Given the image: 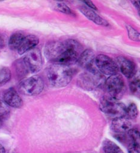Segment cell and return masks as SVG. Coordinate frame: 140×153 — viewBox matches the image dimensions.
<instances>
[{"instance_id": "cell-3", "label": "cell", "mask_w": 140, "mask_h": 153, "mask_svg": "<svg viewBox=\"0 0 140 153\" xmlns=\"http://www.w3.org/2000/svg\"><path fill=\"white\" fill-rule=\"evenodd\" d=\"M100 108L107 115L115 119L125 117L126 106L119 100L109 97L103 98L100 101Z\"/></svg>"}, {"instance_id": "cell-20", "label": "cell", "mask_w": 140, "mask_h": 153, "mask_svg": "<svg viewBox=\"0 0 140 153\" xmlns=\"http://www.w3.org/2000/svg\"><path fill=\"white\" fill-rule=\"evenodd\" d=\"M10 114V108L4 101L0 100V120L4 121L6 120Z\"/></svg>"}, {"instance_id": "cell-14", "label": "cell", "mask_w": 140, "mask_h": 153, "mask_svg": "<svg viewBox=\"0 0 140 153\" xmlns=\"http://www.w3.org/2000/svg\"><path fill=\"white\" fill-rule=\"evenodd\" d=\"M80 10L87 19L94 22L95 24L105 27H107L109 25L108 22L107 21L100 16L94 10L85 7H82L80 9Z\"/></svg>"}, {"instance_id": "cell-28", "label": "cell", "mask_w": 140, "mask_h": 153, "mask_svg": "<svg viewBox=\"0 0 140 153\" xmlns=\"http://www.w3.org/2000/svg\"><path fill=\"white\" fill-rule=\"evenodd\" d=\"M6 149L4 147L1 145L0 144V153H6Z\"/></svg>"}, {"instance_id": "cell-10", "label": "cell", "mask_w": 140, "mask_h": 153, "mask_svg": "<svg viewBox=\"0 0 140 153\" xmlns=\"http://www.w3.org/2000/svg\"><path fill=\"white\" fill-rule=\"evenodd\" d=\"M3 101L7 105L14 108H21L23 105L22 98L13 88H10L4 92Z\"/></svg>"}, {"instance_id": "cell-8", "label": "cell", "mask_w": 140, "mask_h": 153, "mask_svg": "<svg viewBox=\"0 0 140 153\" xmlns=\"http://www.w3.org/2000/svg\"><path fill=\"white\" fill-rule=\"evenodd\" d=\"M29 71L32 73L39 72L42 68L43 60L40 50L34 48L28 51L24 58Z\"/></svg>"}, {"instance_id": "cell-12", "label": "cell", "mask_w": 140, "mask_h": 153, "mask_svg": "<svg viewBox=\"0 0 140 153\" xmlns=\"http://www.w3.org/2000/svg\"><path fill=\"white\" fill-rule=\"evenodd\" d=\"M95 54L92 50L87 49L79 56L77 62L78 65L85 70L93 68L95 61Z\"/></svg>"}, {"instance_id": "cell-27", "label": "cell", "mask_w": 140, "mask_h": 153, "mask_svg": "<svg viewBox=\"0 0 140 153\" xmlns=\"http://www.w3.org/2000/svg\"><path fill=\"white\" fill-rule=\"evenodd\" d=\"M132 3H133V6L139 10V1H132Z\"/></svg>"}, {"instance_id": "cell-11", "label": "cell", "mask_w": 140, "mask_h": 153, "mask_svg": "<svg viewBox=\"0 0 140 153\" xmlns=\"http://www.w3.org/2000/svg\"><path fill=\"white\" fill-rule=\"evenodd\" d=\"M132 123L125 117L117 118L111 123V130L116 133H126L132 128Z\"/></svg>"}, {"instance_id": "cell-29", "label": "cell", "mask_w": 140, "mask_h": 153, "mask_svg": "<svg viewBox=\"0 0 140 153\" xmlns=\"http://www.w3.org/2000/svg\"><path fill=\"white\" fill-rule=\"evenodd\" d=\"M3 124V121H2V120H0V128H1V127H2Z\"/></svg>"}, {"instance_id": "cell-13", "label": "cell", "mask_w": 140, "mask_h": 153, "mask_svg": "<svg viewBox=\"0 0 140 153\" xmlns=\"http://www.w3.org/2000/svg\"><path fill=\"white\" fill-rule=\"evenodd\" d=\"M39 42V38L37 36L32 34L28 35L24 37L22 42L18 50V52L21 55L27 53L31 50L36 48Z\"/></svg>"}, {"instance_id": "cell-22", "label": "cell", "mask_w": 140, "mask_h": 153, "mask_svg": "<svg viewBox=\"0 0 140 153\" xmlns=\"http://www.w3.org/2000/svg\"><path fill=\"white\" fill-rule=\"evenodd\" d=\"M126 27L128 33V36L129 37V39L135 42H139L140 37L139 33L132 27L129 25H126Z\"/></svg>"}, {"instance_id": "cell-25", "label": "cell", "mask_w": 140, "mask_h": 153, "mask_svg": "<svg viewBox=\"0 0 140 153\" xmlns=\"http://www.w3.org/2000/svg\"><path fill=\"white\" fill-rule=\"evenodd\" d=\"M83 3H84L90 9L93 10H96L97 7L95 6V5L93 3L92 1H84Z\"/></svg>"}, {"instance_id": "cell-4", "label": "cell", "mask_w": 140, "mask_h": 153, "mask_svg": "<svg viewBox=\"0 0 140 153\" xmlns=\"http://www.w3.org/2000/svg\"><path fill=\"white\" fill-rule=\"evenodd\" d=\"M44 89V82L41 76L34 75L25 79L19 85L20 92L27 96H36L39 95Z\"/></svg>"}, {"instance_id": "cell-23", "label": "cell", "mask_w": 140, "mask_h": 153, "mask_svg": "<svg viewBox=\"0 0 140 153\" xmlns=\"http://www.w3.org/2000/svg\"><path fill=\"white\" fill-rule=\"evenodd\" d=\"M55 9L56 10L60 12L61 13H63L67 15H74V13L72 11V10L70 9L66 4L63 3H61V2L57 3L55 4Z\"/></svg>"}, {"instance_id": "cell-6", "label": "cell", "mask_w": 140, "mask_h": 153, "mask_svg": "<svg viewBox=\"0 0 140 153\" xmlns=\"http://www.w3.org/2000/svg\"><path fill=\"white\" fill-rule=\"evenodd\" d=\"M67 49L66 41L64 42L52 41L45 47V54L48 60L52 63L58 64Z\"/></svg>"}, {"instance_id": "cell-1", "label": "cell", "mask_w": 140, "mask_h": 153, "mask_svg": "<svg viewBox=\"0 0 140 153\" xmlns=\"http://www.w3.org/2000/svg\"><path fill=\"white\" fill-rule=\"evenodd\" d=\"M74 72L69 66L53 63L47 70L49 83L55 88H64L71 82Z\"/></svg>"}, {"instance_id": "cell-17", "label": "cell", "mask_w": 140, "mask_h": 153, "mask_svg": "<svg viewBox=\"0 0 140 153\" xmlns=\"http://www.w3.org/2000/svg\"><path fill=\"white\" fill-rule=\"evenodd\" d=\"M15 68L16 75L19 77L26 76L28 74V71H29L24 59H20L16 61L15 63Z\"/></svg>"}, {"instance_id": "cell-18", "label": "cell", "mask_w": 140, "mask_h": 153, "mask_svg": "<svg viewBox=\"0 0 140 153\" xmlns=\"http://www.w3.org/2000/svg\"><path fill=\"white\" fill-rule=\"evenodd\" d=\"M11 75V71L8 68L4 67L0 70V87L10 80Z\"/></svg>"}, {"instance_id": "cell-5", "label": "cell", "mask_w": 140, "mask_h": 153, "mask_svg": "<svg viewBox=\"0 0 140 153\" xmlns=\"http://www.w3.org/2000/svg\"><path fill=\"white\" fill-rule=\"evenodd\" d=\"M107 91L110 97L119 100L124 95L126 91V85L122 76L117 74L111 75L105 83Z\"/></svg>"}, {"instance_id": "cell-16", "label": "cell", "mask_w": 140, "mask_h": 153, "mask_svg": "<svg viewBox=\"0 0 140 153\" xmlns=\"http://www.w3.org/2000/svg\"><path fill=\"white\" fill-rule=\"evenodd\" d=\"M102 144L105 153H124L117 144L109 139L105 140Z\"/></svg>"}, {"instance_id": "cell-24", "label": "cell", "mask_w": 140, "mask_h": 153, "mask_svg": "<svg viewBox=\"0 0 140 153\" xmlns=\"http://www.w3.org/2000/svg\"><path fill=\"white\" fill-rule=\"evenodd\" d=\"M140 142L129 140L127 145L129 153H140Z\"/></svg>"}, {"instance_id": "cell-21", "label": "cell", "mask_w": 140, "mask_h": 153, "mask_svg": "<svg viewBox=\"0 0 140 153\" xmlns=\"http://www.w3.org/2000/svg\"><path fill=\"white\" fill-rule=\"evenodd\" d=\"M129 88L131 92L133 94L136 95H139V90H140V82L139 76H136L135 78H132V81L130 82Z\"/></svg>"}, {"instance_id": "cell-7", "label": "cell", "mask_w": 140, "mask_h": 153, "mask_svg": "<svg viewBox=\"0 0 140 153\" xmlns=\"http://www.w3.org/2000/svg\"><path fill=\"white\" fill-rule=\"evenodd\" d=\"M94 62L99 71L102 74L111 76L118 74L119 69L116 62L106 55H98Z\"/></svg>"}, {"instance_id": "cell-19", "label": "cell", "mask_w": 140, "mask_h": 153, "mask_svg": "<svg viewBox=\"0 0 140 153\" xmlns=\"http://www.w3.org/2000/svg\"><path fill=\"white\" fill-rule=\"evenodd\" d=\"M138 109L135 103H130L127 107H126L125 117L128 120H134L137 117Z\"/></svg>"}, {"instance_id": "cell-26", "label": "cell", "mask_w": 140, "mask_h": 153, "mask_svg": "<svg viewBox=\"0 0 140 153\" xmlns=\"http://www.w3.org/2000/svg\"><path fill=\"white\" fill-rule=\"evenodd\" d=\"M6 45V38L5 37L2 35L0 34V48H3Z\"/></svg>"}, {"instance_id": "cell-9", "label": "cell", "mask_w": 140, "mask_h": 153, "mask_svg": "<svg viewBox=\"0 0 140 153\" xmlns=\"http://www.w3.org/2000/svg\"><path fill=\"white\" fill-rule=\"evenodd\" d=\"M117 65L122 73L128 79H132L136 74V66L130 60L125 57H118L117 58Z\"/></svg>"}, {"instance_id": "cell-15", "label": "cell", "mask_w": 140, "mask_h": 153, "mask_svg": "<svg viewBox=\"0 0 140 153\" xmlns=\"http://www.w3.org/2000/svg\"><path fill=\"white\" fill-rule=\"evenodd\" d=\"M24 35L21 33H15L10 37L9 47L12 50H18L24 38Z\"/></svg>"}, {"instance_id": "cell-2", "label": "cell", "mask_w": 140, "mask_h": 153, "mask_svg": "<svg viewBox=\"0 0 140 153\" xmlns=\"http://www.w3.org/2000/svg\"><path fill=\"white\" fill-rule=\"evenodd\" d=\"M105 83L104 76L94 67L87 69L80 75L78 79V85L87 91L94 90L105 85Z\"/></svg>"}]
</instances>
